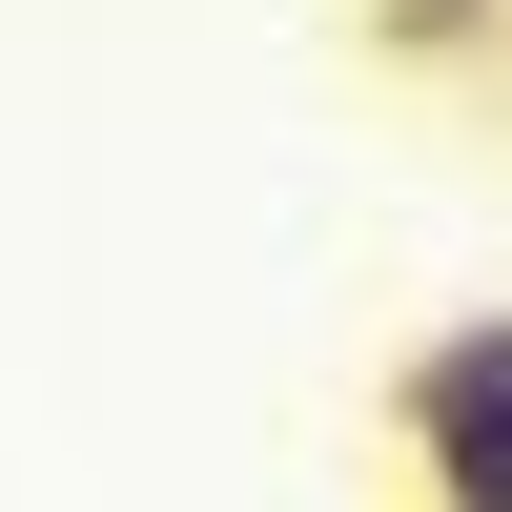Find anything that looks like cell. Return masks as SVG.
Here are the masks:
<instances>
[{"label":"cell","mask_w":512,"mask_h":512,"mask_svg":"<svg viewBox=\"0 0 512 512\" xmlns=\"http://www.w3.org/2000/svg\"><path fill=\"white\" fill-rule=\"evenodd\" d=\"M390 451H410L431 512H512V308H451L390 369Z\"/></svg>","instance_id":"1"},{"label":"cell","mask_w":512,"mask_h":512,"mask_svg":"<svg viewBox=\"0 0 512 512\" xmlns=\"http://www.w3.org/2000/svg\"><path fill=\"white\" fill-rule=\"evenodd\" d=\"M349 41L431 82V62H492V41H512V0H349Z\"/></svg>","instance_id":"2"}]
</instances>
